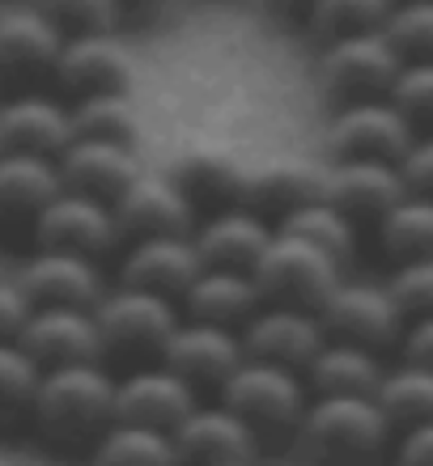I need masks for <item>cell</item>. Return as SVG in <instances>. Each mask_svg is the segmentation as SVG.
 Instances as JSON below:
<instances>
[{"label": "cell", "instance_id": "cell-1", "mask_svg": "<svg viewBox=\"0 0 433 466\" xmlns=\"http://www.w3.org/2000/svg\"><path fill=\"white\" fill-rule=\"evenodd\" d=\"M26 420L35 424L38 441L47 450L89 454L115 424V378L98 360L43 369Z\"/></svg>", "mask_w": 433, "mask_h": 466}, {"label": "cell", "instance_id": "cell-2", "mask_svg": "<svg viewBox=\"0 0 433 466\" xmlns=\"http://www.w3.org/2000/svg\"><path fill=\"white\" fill-rule=\"evenodd\" d=\"M391 424L366 394L310 399L297 420V441L314 466H383L391 450Z\"/></svg>", "mask_w": 433, "mask_h": 466}, {"label": "cell", "instance_id": "cell-3", "mask_svg": "<svg viewBox=\"0 0 433 466\" xmlns=\"http://www.w3.org/2000/svg\"><path fill=\"white\" fill-rule=\"evenodd\" d=\"M217 403L225 411H234L255 432V441H285L297 432V420L310 403V390L297 369L242 356L234 373L217 386Z\"/></svg>", "mask_w": 433, "mask_h": 466}, {"label": "cell", "instance_id": "cell-4", "mask_svg": "<svg viewBox=\"0 0 433 466\" xmlns=\"http://www.w3.org/2000/svg\"><path fill=\"white\" fill-rule=\"evenodd\" d=\"M251 284L260 293L263 306H294V309H314L327 301L335 284H340V263L327 258L314 246L273 233L263 255L251 268Z\"/></svg>", "mask_w": 433, "mask_h": 466}, {"label": "cell", "instance_id": "cell-5", "mask_svg": "<svg viewBox=\"0 0 433 466\" xmlns=\"http://www.w3.org/2000/svg\"><path fill=\"white\" fill-rule=\"evenodd\" d=\"M94 327H98L102 356H128L140 365H153L179 327V309L170 297L145 293V289H119V293H102L94 306Z\"/></svg>", "mask_w": 433, "mask_h": 466}, {"label": "cell", "instance_id": "cell-6", "mask_svg": "<svg viewBox=\"0 0 433 466\" xmlns=\"http://www.w3.org/2000/svg\"><path fill=\"white\" fill-rule=\"evenodd\" d=\"M314 319L323 327V339L357 344V348H370V352H383V348L399 344V331H404V319L391 306L383 284L340 280L327 293V301L314 309Z\"/></svg>", "mask_w": 433, "mask_h": 466}, {"label": "cell", "instance_id": "cell-7", "mask_svg": "<svg viewBox=\"0 0 433 466\" xmlns=\"http://www.w3.org/2000/svg\"><path fill=\"white\" fill-rule=\"evenodd\" d=\"M51 81L68 102L94 98V94H132L137 60L115 35H73L60 43Z\"/></svg>", "mask_w": 433, "mask_h": 466}, {"label": "cell", "instance_id": "cell-8", "mask_svg": "<svg viewBox=\"0 0 433 466\" xmlns=\"http://www.w3.org/2000/svg\"><path fill=\"white\" fill-rule=\"evenodd\" d=\"M399 68H404V60L378 30L332 38V43H323L319 56V81L327 94H335V102L383 98Z\"/></svg>", "mask_w": 433, "mask_h": 466}, {"label": "cell", "instance_id": "cell-9", "mask_svg": "<svg viewBox=\"0 0 433 466\" xmlns=\"http://www.w3.org/2000/svg\"><path fill=\"white\" fill-rule=\"evenodd\" d=\"M412 136H417V127L387 98L340 102V111L327 123V153H332V161H396L412 145Z\"/></svg>", "mask_w": 433, "mask_h": 466}, {"label": "cell", "instance_id": "cell-10", "mask_svg": "<svg viewBox=\"0 0 433 466\" xmlns=\"http://www.w3.org/2000/svg\"><path fill=\"white\" fill-rule=\"evenodd\" d=\"M30 238H35V250H68V255L98 258L119 242V229H115L111 204L60 191L38 208V217L30 221Z\"/></svg>", "mask_w": 433, "mask_h": 466}, {"label": "cell", "instance_id": "cell-11", "mask_svg": "<svg viewBox=\"0 0 433 466\" xmlns=\"http://www.w3.org/2000/svg\"><path fill=\"white\" fill-rule=\"evenodd\" d=\"M242 360V344H238V331L230 327H217V322H196L187 319L179 322L161 348L158 365H166L170 373L191 386V390H217L230 373Z\"/></svg>", "mask_w": 433, "mask_h": 466}, {"label": "cell", "instance_id": "cell-12", "mask_svg": "<svg viewBox=\"0 0 433 466\" xmlns=\"http://www.w3.org/2000/svg\"><path fill=\"white\" fill-rule=\"evenodd\" d=\"M17 344L38 369L102 360L94 309H77V306H30V319L17 331Z\"/></svg>", "mask_w": 433, "mask_h": 466}, {"label": "cell", "instance_id": "cell-13", "mask_svg": "<svg viewBox=\"0 0 433 466\" xmlns=\"http://www.w3.org/2000/svg\"><path fill=\"white\" fill-rule=\"evenodd\" d=\"M196 403V390L158 360L115 378V424H140V429L170 432Z\"/></svg>", "mask_w": 433, "mask_h": 466}, {"label": "cell", "instance_id": "cell-14", "mask_svg": "<svg viewBox=\"0 0 433 466\" xmlns=\"http://www.w3.org/2000/svg\"><path fill=\"white\" fill-rule=\"evenodd\" d=\"M56 170H60L64 191L102 199V204H115L145 174L137 148L111 145V140H68L56 153Z\"/></svg>", "mask_w": 433, "mask_h": 466}, {"label": "cell", "instance_id": "cell-15", "mask_svg": "<svg viewBox=\"0 0 433 466\" xmlns=\"http://www.w3.org/2000/svg\"><path fill=\"white\" fill-rule=\"evenodd\" d=\"M323 196V166H314L310 157H297V153H273V157L247 161L242 170V196L238 204L251 208L255 217H285L297 204H310V199Z\"/></svg>", "mask_w": 433, "mask_h": 466}, {"label": "cell", "instance_id": "cell-16", "mask_svg": "<svg viewBox=\"0 0 433 466\" xmlns=\"http://www.w3.org/2000/svg\"><path fill=\"white\" fill-rule=\"evenodd\" d=\"M64 35L38 9L0 13V86H13L17 94L38 81H51V64L60 56Z\"/></svg>", "mask_w": 433, "mask_h": 466}, {"label": "cell", "instance_id": "cell-17", "mask_svg": "<svg viewBox=\"0 0 433 466\" xmlns=\"http://www.w3.org/2000/svg\"><path fill=\"white\" fill-rule=\"evenodd\" d=\"M17 289L26 293L30 306H77L94 309L107 293L98 271V258L68 255V250H35L26 258Z\"/></svg>", "mask_w": 433, "mask_h": 466}, {"label": "cell", "instance_id": "cell-18", "mask_svg": "<svg viewBox=\"0 0 433 466\" xmlns=\"http://www.w3.org/2000/svg\"><path fill=\"white\" fill-rule=\"evenodd\" d=\"M238 344L251 360H268V365L302 369L323 344V327L310 309L294 306H263L238 327Z\"/></svg>", "mask_w": 433, "mask_h": 466}, {"label": "cell", "instance_id": "cell-19", "mask_svg": "<svg viewBox=\"0 0 433 466\" xmlns=\"http://www.w3.org/2000/svg\"><path fill=\"white\" fill-rule=\"evenodd\" d=\"M174 454L183 466H222V462H251L260 441L255 432L234 416L225 411L222 403H196L179 424L170 429Z\"/></svg>", "mask_w": 433, "mask_h": 466}, {"label": "cell", "instance_id": "cell-20", "mask_svg": "<svg viewBox=\"0 0 433 466\" xmlns=\"http://www.w3.org/2000/svg\"><path fill=\"white\" fill-rule=\"evenodd\" d=\"M119 238H187L196 225V212L166 174H140L124 196L111 204Z\"/></svg>", "mask_w": 433, "mask_h": 466}, {"label": "cell", "instance_id": "cell-21", "mask_svg": "<svg viewBox=\"0 0 433 466\" xmlns=\"http://www.w3.org/2000/svg\"><path fill=\"white\" fill-rule=\"evenodd\" d=\"M242 170L247 161L217 145L183 148L179 157L166 166V178L174 183V191L191 204V212H217L234 208L242 196Z\"/></svg>", "mask_w": 433, "mask_h": 466}, {"label": "cell", "instance_id": "cell-22", "mask_svg": "<svg viewBox=\"0 0 433 466\" xmlns=\"http://www.w3.org/2000/svg\"><path fill=\"white\" fill-rule=\"evenodd\" d=\"M323 199L357 225V221H378L391 204L404 199V187H399V174L391 161L353 157L323 166Z\"/></svg>", "mask_w": 433, "mask_h": 466}, {"label": "cell", "instance_id": "cell-23", "mask_svg": "<svg viewBox=\"0 0 433 466\" xmlns=\"http://www.w3.org/2000/svg\"><path fill=\"white\" fill-rule=\"evenodd\" d=\"M191 238V250H196L200 268H230V271H251L255 258L263 255V246L273 238V225L255 217L251 208L234 204V208H217L200 221Z\"/></svg>", "mask_w": 433, "mask_h": 466}, {"label": "cell", "instance_id": "cell-24", "mask_svg": "<svg viewBox=\"0 0 433 466\" xmlns=\"http://www.w3.org/2000/svg\"><path fill=\"white\" fill-rule=\"evenodd\" d=\"M68 140H73L68 102L47 98L38 89H22V94L0 102V148L56 157Z\"/></svg>", "mask_w": 433, "mask_h": 466}, {"label": "cell", "instance_id": "cell-25", "mask_svg": "<svg viewBox=\"0 0 433 466\" xmlns=\"http://www.w3.org/2000/svg\"><path fill=\"white\" fill-rule=\"evenodd\" d=\"M200 271V258L191 250V238H137L124 255L119 280L128 289H145L158 297H183L191 276Z\"/></svg>", "mask_w": 433, "mask_h": 466}, {"label": "cell", "instance_id": "cell-26", "mask_svg": "<svg viewBox=\"0 0 433 466\" xmlns=\"http://www.w3.org/2000/svg\"><path fill=\"white\" fill-rule=\"evenodd\" d=\"M60 191L64 187L56 157L0 148V225H26L30 229L38 208L47 199H56Z\"/></svg>", "mask_w": 433, "mask_h": 466}, {"label": "cell", "instance_id": "cell-27", "mask_svg": "<svg viewBox=\"0 0 433 466\" xmlns=\"http://www.w3.org/2000/svg\"><path fill=\"white\" fill-rule=\"evenodd\" d=\"M179 301H183L187 319L217 322V327H230V331H238L260 309V293L251 284V271L230 268H200Z\"/></svg>", "mask_w": 433, "mask_h": 466}, {"label": "cell", "instance_id": "cell-28", "mask_svg": "<svg viewBox=\"0 0 433 466\" xmlns=\"http://www.w3.org/2000/svg\"><path fill=\"white\" fill-rule=\"evenodd\" d=\"M297 373H302V381H306V390L314 399H323V394H366L370 399L383 365H378V352H370V348L323 339L319 352L310 356Z\"/></svg>", "mask_w": 433, "mask_h": 466}, {"label": "cell", "instance_id": "cell-29", "mask_svg": "<svg viewBox=\"0 0 433 466\" xmlns=\"http://www.w3.org/2000/svg\"><path fill=\"white\" fill-rule=\"evenodd\" d=\"M370 399L391 429L429 424L433 420V369H417V365L383 369Z\"/></svg>", "mask_w": 433, "mask_h": 466}, {"label": "cell", "instance_id": "cell-30", "mask_svg": "<svg viewBox=\"0 0 433 466\" xmlns=\"http://www.w3.org/2000/svg\"><path fill=\"white\" fill-rule=\"evenodd\" d=\"M273 233H285V238H297V242L314 246V250H323L327 258H335L340 268L353 258V246H357L353 221H348L345 212H335L323 196L310 199V204H297L294 212H285Z\"/></svg>", "mask_w": 433, "mask_h": 466}, {"label": "cell", "instance_id": "cell-31", "mask_svg": "<svg viewBox=\"0 0 433 466\" xmlns=\"http://www.w3.org/2000/svg\"><path fill=\"white\" fill-rule=\"evenodd\" d=\"M68 127L73 140H111V145L137 148L140 115L132 106V94H94V98L68 102Z\"/></svg>", "mask_w": 433, "mask_h": 466}, {"label": "cell", "instance_id": "cell-32", "mask_svg": "<svg viewBox=\"0 0 433 466\" xmlns=\"http://www.w3.org/2000/svg\"><path fill=\"white\" fill-rule=\"evenodd\" d=\"M374 225H378V242H383L387 258H396V263L433 258V204L425 196H404Z\"/></svg>", "mask_w": 433, "mask_h": 466}, {"label": "cell", "instance_id": "cell-33", "mask_svg": "<svg viewBox=\"0 0 433 466\" xmlns=\"http://www.w3.org/2000/svg\"><path fill=\"white\" fill-rule=\"evenodd\" d=\"M94 466H183L174 454L170 432L140 429V424H111L89 450Z\"/></svg>", "mask_w": 433, "mask_h": 466}, {"label": "cell", "instance_id": "cell-34", "mask_svg": "<svg viewBox=\"0 0 433 466\" xmlns=\"http://www.w3.org/2000/svg\"><path fill=\"white\" fill-rule=\"evenodd\" d=\"M391 9V0H306V25L319 43H332V38L345 35H366V30H378Z\"/></svg>", "mask_w": 433, "mask_h": 466}, {"label": "cell", "instance_id": "cell-35", "mask_svg": "<svg viewBox=\"0 0 433 466\" xmlns=\"http://www.w3.org/2000/svg\"><path fill=\"white\" fill-rule=\"evenodd\" d=\"M378 35L391 43L404 64L412 60H429L433 51V0H399L391 5L378 25Z\"/></svg>", "mask_w": 433, "mask_h": 466}, {"label": "cell", "instance_id": "cell-36", "mask_svg": "<svg viewBox=\"0 0 433 466\" xmlns=\"http://www.w3.org/2000/svg\"><path fill=\"white\" fill-rule=\"evenodd\" d=\"M64 38L73 35H115V25L124 17L119 0H30Z\"/></svg>", "mask_w": 433, "mask_h": 466}, {"label": "cell", "instance_id": "cell-37", "mask_svg": "<svg viewBox=\"0 0 433 466\" xmlns=\"http://www.w3.org/2000/svg\"><path fill=\"white\" fill-rule=\"evenodd\" d=\"M38 373L43 369L22 352L17 339H0V424H13V420L30 416Z\"/></svg>", "mask_w": 433, "mask_h": 466}, {"label": "cell", "instance_id": "cell-38", "mask_svg": "<svg viewBox=\"0 0 433 466\" xmlns=\"http://www.w3.org/2000/svg\"><path fill=\"white\" fill-rule=\"evenodd\" d=\"M383 98L391 102L417 132H421L425 123H429V115H433V64L429 60L404 64V68L396 73V81L387 86Z\"/></svg>", "mask_w": 433, "mask_h": 466}, {"label": "cell", "instance_id": "cell-39", "mask_svg": "<svg viewBox=\"0 0 433 466\" xmlns=\"http://www.w3.org/2000/svg\"><path fill=\"white\" fill-rule=\"evenodd\" d=\"M391 306L399 309V319H429L433 314V258H412V263H396V276L383 284Z\"/></svg>", "mask_w": 433, "mask_h": 466}, {"label": "cell", "instance_id": "cell-40", "mask_svg": "<svg viewBox=\"0 0 433 466\" xmlns=\"http://www.w3.org/2000/svg\"><path fill=\"white\" fill-rule=\"evenodd\" d=\"M396 174H399V187H404V196H425L429 199L433 191V140L425 132L412 136V145L399 153L396 161Z\"/></svg>", "mask_w": 433, "mask_h": 466}, {"label": "cell", "instance_id": "cell-41", "mask_svg": "<svg viewBox=\"0 0 433 466\" xmlns=\"http://www.w3.org/2000/svg\"><path fill=\"white\" fill-rule=\"evenodd\" d=\"M399 445L391 450V466H433V420L429 424H412L399 429Z\"/></svg>", "mask_w": 433, "mask_h": 466}, {"label": "cell", "instance_id": "cell-42", "mask_svg": "<svg viewBox=\"0 0 433 466\" xmlns=\"http://www.w3.org/2000/svg\"><path fill=\"white\" fill-rule=\"evenodd\" d=\"M399 352H404V365L433 369V314L429 319L404 322V331H399Z\"/></svg>", "mask_w": 433, "mask_h": 466}, {"label": "cell", "instance_id": "cell-43", "mask_svg": "<svg viewBox=\"0 0 433 466\" xmlns=\"http://www.w3.org/2000/svg\"><path fill=\"white\" fill-rule=\"evenodd\" d=\"M26 319H30V301L17 289V280H0V339H17Z\"/></svg>", "mask_w": 433, "mask_h": 466}, {"label": "cell", "instance_id": "cell-44", "mask_svg": "<svg viewBox=\"0 0 433 466\" xmlns=\"http://www.w3.org/2000/svg\"><path fill=\"white\" fill-rule=\"evenodd\" d=\"M153 5H161V0H119V9H124V13H137V9H153Z\"/></svg>", "mask_w": 433, "mask_h": 466}, {"label": "cell", "instance_id": "cell-45", "mask_svg": "<svg viewBox=\"0 0 433 466\" xmlns=\"http://www.w3.org/2000/svg\"><path fill=\"white\" fill-rule=\"evenodd\" d=\"M281 5H289V9H306V0H281Z\"/></svg>", "mask_w": 433, "mask_h": 466}, {"label": "cell", "instance_id": "cell-46", "mask_svg": "<svg viewBox=\"0 0 433 466\" xmlns=\"http://www.w3.org/2000/svg\"><path fill=\"white\" fill-rule=\"evenodd\" d=\"M222 466H251V462H222Z\"/></svg>", "mask_w": 433, "mask_h": 466}, {"label": "cell", "instance_id": "cell-47", "mask_svg": "<svg viewBox=\"0 0 433 466\" xmlns=\"http://www.w3.org/2000/svg\"><path fill=\"white\" fill-rule=\"evenodd\" d=\"M0 466H9V462H5V454H0Z\"/></svg>", "mask_w": 433, "mask_h": 466}, {"label": "cell", "instance_id": "cell-48", "mask_svg": "<svg viewBox=\"0 0 433 466\" xmlns=\"http://www.w3.org/2000/svg\"><path fill=\"white\" fill-rule=\"evenodd\" d=\"M391 5H399V0H391Z\"/></svg>", "mask_w": 433, "mask_h": 466}]
</instances>
